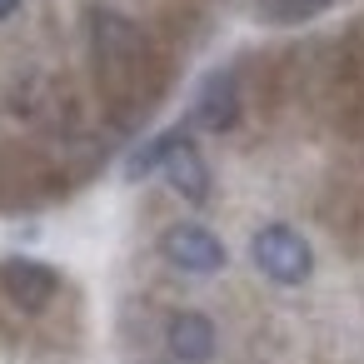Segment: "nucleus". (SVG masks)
Listing matches in <instances>:
<instances>
[{
    "label": "nucleus",
    "instance_id": "nucleus-7",
    "mask_svg": "<svg viewBox=\"0 0 364 364\" xmlns=\"http://www.w3.org/2000/svg\"><path fill=\"white\" fill-rule=\"evenodd\" d=\"M170 140H175V130H165V135H155V140H145L130 160H125V180H145L150 170H160V160H165V150H170Z\"/></svg>",
    "mask_w": 364,
    "mask_h": 364
},
{
    "label": "nucleus",
    "instance_id": "nucleus-8",
    "mask_svg": "<svg viewBox=\"0 0 364 364\" xmlns=\"http://www.w3.org/2000/svg\"><path fill=\"white\" fill-rule=\"evenodd\" d=\"M324 0H269V16H284V21H294V16H309V11H319Z\"/></svg>",
    "mask_w": 364,
    "mask_h": 364
},
{
    "label": "nucleus",
    "instance_id": "nucleus-2",
    "mask_svg": "<svg viewBox=\"0 0 364 364\" xmlns=\"http://www.w3.org/2000/svg\"><path fill=\"white\" fill-rule=\"evenodd\" d=\"M160 250L185 274H215V269H225V245L205 225H170L165 240H160Z\"/></svg>",
    "mask_w": 364,
    "mask_h": 364
},
{
    "label": "nucleus",
    "instance_id": "nucleus-4",
    "mask_svg": "<svg viewBox=\"0 0 364 364\" xmlns=\"http://www.w3.org/2000/svg\"><path fill=\"white\" fill-rule=\"evenodd\" d=\"M160 170H165L170 190L185 195L190 205H205V200H210V170H205V155L195 150V140H190L185 130H175V140H170Z\"/></svg>",
    "mask_w": 364,
    "mask_h": 364
},
{
    "label": "nucleus",
    "instance_id": "nucleus-1",
    "mask_svg": "<svg viewBox=\"0 0 364 364\" xmlns=\"http://www.w3.org/2000/svg\"><path fill=\"white\" fill-rule=\"evenodd\" d=\"M250 255H255L259 274H269L274 284H304V279L314 274V250H309V240H304L299 230H289V225H264V230L255 235Z\"/></svg>",
    "mask_w": 364,
    "mask_h": 364
},
{
    "label": "nucleus",
    "instance_id": "nucleus-5",
    "mask_svg": "<svg viewBox=\"0 0 364 364\" xmlns=\"http://www.w3.org/2000/svg\"><path fill=\"white\" fill-rule=\"evenodd\" d=\"M235 120H240V85H235V75H230V70L205 75L200 90H195V125H205V130H230Z\"/></svg>",
    "mask_w": 364,
    "mask_h": 364
},
{
    "label": "nucleus",
    "instance_id": "nucleus-6",
    "mask_svg": "<svg viewBox=\"0 0 364 364\" xmlns=\"http://www.w3.org/2000/svg\"><path fill=\"white\" fill-rule=\"evenodd\" d=\"M170 354L185 359V364H205L215 354V324L205 314H195V309L175 314L170 319Z\"/></svg>",
    "mask_w": 364,
    "mask_h": 364
},
{
    "label": "nucleus",
    "instance_id": "nucleus-3",
    "mask_svg": "<svg viewBox=\"0 0 364 364\" xmlns=\"http://www.w3.org/2000/svg\"><path fill=\"white\" fill-rule=\"evenodd\" d=\"M0 289L11 294V304H21L26 314L46 309L60 289V274L41 259H6V269H0Z\"/></svg>",
    "mask_w": 364,
    "mask_h": 364
},
{
    "label": "nucleus",
    "instance_id": "nucleus-9",
    "mask_svg": "<svg viewBox=\"0 0 364 364\" xmlns=\"http://www.w3.org/2000/svg\"><path fill=\"white\" fill-rule=\"evenodd\" d=\"M16 6H21V0H0V21H6V16H16Z\"/></svg>",
    "mask_w": 364,
    "mask_h": 364
}]
</instances>
